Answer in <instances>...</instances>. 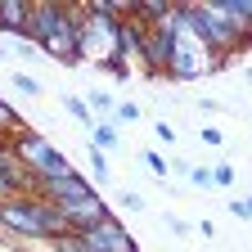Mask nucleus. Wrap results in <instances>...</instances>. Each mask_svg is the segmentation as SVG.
Instances as JSON below:
<instances>
[{
    "mask_svg": "<svg viewBox=\"0 0 252 252\" xmlns=\"http://www.w3.org/2000/svg\"><path fill=\"white\" fill-rule=\"evenodd\" d=\"M27 36H36L41 50H50L54 59L63 63H77L81 59V41H77V23L54 9V5H32V27H27Z\"/></svg>",
    "mask_w": 252,
    "mask_h": 252,
    "instance_id": "nucleus-1",
    "label": "nucleus"
},
{
    "mask_svg": "<svg viewBox=\"0 0 252 252\" xmlns=\"http://www.w3.org/2000/svg\"><path fill=\"white\" fill-rule=\"evenodd\" d=\"M45 194L54 198V207L63 212V220H68L72 230H90V225H99V220H108L104 203L94 198V189H90V185H81L77 176L50 180V185H45Z\"/></svg>",
    "mask_w": 252,
    "mask_h": 252,
    "instance_id": "nucleus-2",
    "label": "nucleus"
},
{
    "mask_svg": "<svg viewBox=\"0 0 252 252\" xmlns=\"http://www.w3.org/2000/svg\"><path fill=\"white\" fill-rule=\"evenodd\" d=\"M18 153L27 158V167H36V171H41V176H50V180H63V176H72L68 158H63L59 149H50L41 135L23 131V126H18Z\"/></svg>",
    "mask_w": 252,
    "mask_h": 252,
    "instance_id": "nucleus-3",
    "label": "nucleus"
},
{
    "mask_svg": "<svg viewBox=\"0 0 252 252\" xmlns=\"http://www.w3.org/2000/svg\"><path fill=\"white\" fill-rule=\"evenodd\" d=\"M0 220H5V225H14L18 234H27V239H45V225H41V198L0 203Z\"/></svg>",
    "mask_w": 252,
    "mask_h": 252,
    "instance_id": "nucleus-4",
    "label": "nucleus"
},
{
    "mask_svg": "<svg viewBox=\"0 0 252 252\" xmlns=\"http://www.w3.org/2000/svg\"><path fill=\"white\" fill-rule=\"evenodd\" d=\"M0 27L27 36V27H32V5H23V0H18V5H14V0H9V5H0Z\"/></svg>",
    "mask_w": 252,
    "mask_h": 252,
    "instance_id": "nucleus-5",
    "label": "nucleus"
},
{
    "mask_svg": "<svg viewBox=\"0 0 252 252\" xmlns=\"http://www.w3.org/2000/svg\"><path fill=\"white\" fill-rule=\"evenodd\" d=\"M216 9H220V18H230V27H234V18H239V27H248V18H252L243 0H230V5H216Z\"/></svg>",
    "mask_w": 252,
    "mask_h": 252,
    "instance_id": "nucleus-6",
    "label": "nucleus"
},
{
    "mask_svg": "<svg viewBox=\"0 0 252 252\" xmlns=\"http://www.w3.org/2000/svg\"><path fill=\"white\" fill-rule=\"evenodd\" d=\"M9 126H23V122H18V113L9 104H0V131H9Z\"/></svg>",
    "mask_w": 252,
    "mask_h": 252,
    "instance_id": "nucleus-7",
    "label": "nucleus"
},
{
    "mask_svg": "<svg viewBox=\"0 0 252 252\" xmlns=\"http://www.w3.org/2000/svg\"><path fill=\"white\" fill-rule=\"evenodd\" d=\"M144 162H149V171H153V176H167V162H162L158 153H144Z\"/></svg>",
    "mask_w": 252,
    "mask_h": 252,
    "instance_id": "nucleus-8",
    "label": "nucleus"
},
{
    "mask_svg": "<svg viewBox=\"0 0 252 252\" xmlns=\"http://www.w3.org/2000/svg\"><path fill=\"white\" fill-rule=\"evenodd\" d=\"M94 140H99V144H113L117 135H113V126H94Z\"/></svg>",
    "mask_w": 252,
    "mask_h": 252,
    "instance_id": "nucleus-9",
    "label": "nucleus"
},
{
    "mask_svg": "<svg viewBox=\"0 0 252 252\" xmlns=\"http://www.w3.org/2000/svg\"><path fill=\"white\" fill-rule=\"evenodd\" d=\"M14 86H18V90H27V94H36V81H32V77H14Z\"/></svg>",
    "mask_w": 252,
    "mask_h": 252,
    "instance_id": "nucleus-10",
    "label": "nucleus"
}]
</instances>
